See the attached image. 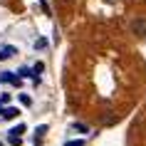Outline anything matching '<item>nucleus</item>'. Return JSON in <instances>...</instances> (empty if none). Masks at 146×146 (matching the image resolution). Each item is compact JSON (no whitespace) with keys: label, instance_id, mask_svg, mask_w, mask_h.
Segmentation results:
<instances>
[{"label":"nucleus","instance_id":"obj_1","mask_svg":"<svg viewBox=\"0 0 146 146\" xmlns=\"http://www.w3.org/2000/svg\"><path fill=\"white\" fill-rule=\"evenodd\" d=\"M131 32L136 37H146V17H134L131 20Z\"/></svg>","mask_w":146,"mask_h":146},{"label":"nucleus","instance_id":"obj_2","mask_svg":"<svg viewBox=\"0 0 146 146\" xmlns=\"http://www.w3.org/2000/svg\"><path fill=\"white\" fill-rule=\"evenodd\" d=\"M17 50L13 45H5V47H0V60H10V57H15Z\"/></svg>","mask_w":146,"mask_h":146},{"label":"nucleus","instance_id":"obj_3","mask_svg":"<svg viewBox=\"0 0 146 146\" xmlns=\"http://www.w3.org/2000/svg\"><path fill=\"white\" fill-rule=\"evenodd\" d=\"M0 82H13V84H17L20 79H17L15 74H10V72H3V74H0Z\"/></svg>","mask_w":146,"mask_h":146},{"label":"nucleus","instance_id":"obj_4","mask_svg":"<svg viewBox=\"0 0 146 146\" xmlns=\"http://www.w3.org/2000/svg\"><path fill=\"white\" fill-rule=\"evenodd\" d=\"M17 114H20V111H17L15 107H10V109H3V116H5V119H15Z\"/></svg>","mask_w":146,"mask_h":146},{"label":"nucleus","instance_id":"obj_5","mask_svg":"<svg viewBox=\"0 0 146 146\" xmlns=\"http://www.w3.org/2000/svg\"><path fill=\"white\" fill-rule=\"evenodd\" d=\"M72 129H74V131H79V134H87V131H89V126H87V124L74 121V124H72Z\"/></svg>","mask_w":146,"mask_h":146},{"label":"nucleus","instance_id":"obj_6","mask_svg":"<svg viewBox=\"0 0 146 146\" xmlns=\"http://www.w3.org/2000/svg\"><path fill=\"white\" fill-rule=\"evenodd\" d=\"M23 131H25V124H17L15 129H10V134L13 136H23Z\"/></svg>","mask_w":146,"mask_h":146},{"label":"nucleus","instance_id":"obj_7","mask_svg":"<svg viewBox=\"0 0 146 146\" xmlns=\"http://www.w3.org/2000/svg\"><path fill=\"white\" fill-rule=\"evenodd\" d=\"M20 102H23L25 107H30V104H32V99H30V97H27V94H20Z\"/></svg>","mask_w":146,"mask_h":146},{"label":"nucleus","instance_id":"obj_8","mask_svg":"<svg viewBox=\"0 0 146 146\" xmlns=\"http://www.w3.org/2000/svg\"><path fill=\"white\" fill-rule=\"evenodd\" d=\"M35 47H37V50H42V47H47V40H37V42H35Z\"/></svg>","mask_w":146,"mask_h":146},{"label":"nucleus","instance_id":"obj_9","mask_svg":"<svg viewBox=\"0 0 146 146\" xmlns=\"http://www.w3.org/2000/svg\"><path fill=\"white\" fill-rule=\"evenodd\" d=\"M30 74H32V72H30L27 67H23V69H20V77H30Z\"/></svg>","mask_w":146,"mask_h":146},{"label":"nucleus","instance_id":"obj_10","mask_svg":"<svg viewBox=\"0 0 146 146\" xmlns=\"http://www.w3.org/2000/svg\"><path fill=\"white\" fill-rule=\"evenodd\" d=\"M42 69H45V64H42V62H37V64H35V74H40Z\"/></svg>","mask_w":146,"mask_h":146},{"label":"nucleus","instance_id":"obj_11","mask_svg":"<svg viewBox=\"0 0 146 146\" xmlns=\"http://www.w3.org/2000/svg\"><path fill=\"white\" fill-rule=\"evenodd\" d=\"M10 144H15V146H20V136H13V134H10Z\"/></svg>","mask_w":146,"mask_h":146},{"label":"nucleus","instance_id":"obj_12","mask_svg":"<svg viewBox=\"0 0 146 146\" xmlns=\"http://www.w3.org/2000/svg\"><path fill=\"white\" fill-rule=\"evenodd\" d=\"M64 146H84V144H82V141H67Z\"/></svg>","mask_w":146,"mask_h":146},{"label":"nucleus","instance_id":"obj_13","mask_svg":"<svg viewBox=\"0 0 146 146\" xmlns=\"http://www.w3.org/2000/svg\"><path fill=\"white\" fill-rule=\"evenodd\" d=\"M0 146H3V144H0Z\"/></svg>","mask_w":146,"mask_h":146}]
</instances>
